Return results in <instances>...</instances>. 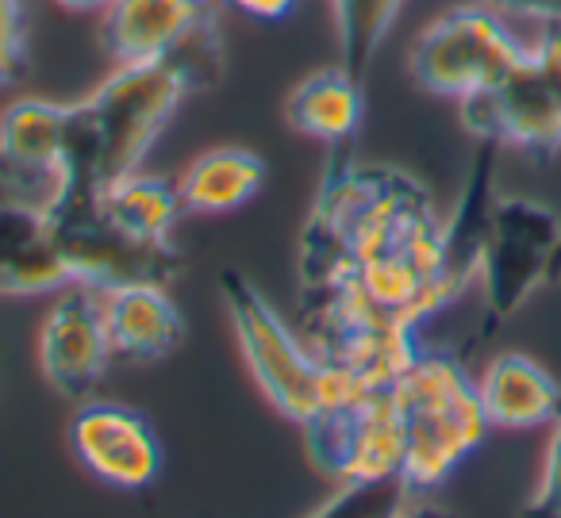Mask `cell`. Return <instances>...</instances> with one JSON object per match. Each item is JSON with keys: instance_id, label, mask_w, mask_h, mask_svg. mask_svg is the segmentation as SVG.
I'll use <instances>...</instances> for the list:
<instances>
[{"instance_id": "obj_1", "label": "cell", "mask_w": 561, "mask_h": 518, "mask_svg": "<svg viewBox=\"0 0 561 518\" xmlns=\"http://www.w3.org/2000/svg\"><path fill=\"white\" fill-rule=\"evenodd\" d=\"M305 292L351 288L366 303L420 326L466 292L446 254L420 181L385 165H354L335 154L300 239Z\"/></svg>"}, {"instance_id": "obj_2", "label": "cell", "mask_w": 561, "mask_h": 518, "mask_svg": "<svg viewBox=\"0 0 561 518\" xmlns=\"http://www.w3.org/2000/svg\"><path fill=\"white\" fill-rule=\"evenodd\" d=\"M196 85H208V78L178 55L162 62L116 66L89 101L70 104V193L96 196L104 185L142 170L173 112Z\"/></svg>"}, {"instance_id": "obj_3", "label": "cell", "mask_w": 561, "mask_h": 518, "mask_svg": "<svg viewBox=\"0 0 561 518\" xmlns=\"http://www.w3.org/2000/svg\"><path fill=\"white\" fill-rule=\"evenodd\" d=\"M392 400L404 430L400 484L412 495L443 484L489 434L477 380L450 354L420 349L392 384Z\"/></svg>"}, {"instance_id": "obj_4", "label": "cell", "mask_w": 561, "mask_h": 518, "mask_svg": "<svg viewBox=\"0 0 561 518\" xmlns=\"http://www.w3.org/2000/svg\"><path fill=\"white\" fill-rule=\"evenodd\" d=\"M219 288H224V308L250 377L285 418L305 426L328 403L369 392L343 369L320 361L316 349L270 308V300L242 273L227 269L219 277Z\"/></svg>"}, {"instance_id": "obj_5", "label": "cell", "mask_w": 561, "mask_h": 518, "mask_svg": "<svg viewBox=\"0 0 561 518\" xmlns=\"http://www.w3.org/2000/svg\"><path fill=\"white\" fill-rule=\"evenodd\" d=\"M300 430H305V449L312 464L339 487L400 480L404 430H400L392 388H369V392L328 403Z\"/></svg>"}, {"instance_id": "obj_6", "label": "cell", "mask_w": 561, "mask_h": 518, "mask_svg": "<svg viewBox=\"0 0 561 518\" xmlns=\"http://www.w3.org/2000/svg\"><path fill=\"white\" fill-rule=\"evenodd\" d=\"M523 58L515 35L489 9H450L420 32L412 43L408 70L427 93L469 101L477 93H489L512 73Z\"/></svg>"}, {"instance_id": "obj_7", "label": "cell", "mask_w": 561, "mask_h": 518, "mask_svg": "<svg viewBox=\"0 0 561 518\" xmlns=\"http://www.w3.org/2000/svg\"><path fill=\"white\" fill-rule=\"evenodd\" d=\"M466 127L484 142H512L523 150L561 147V39L523 50L504 81L489 93L461 101Z\"/></svg>"}, {"instance_id": "obj_8", "label": "cell", "mask_w": 561, "mask_h": 518, "mask_svg": "<svg viewBox=\"0 0 561 518\" xmlns=\"http://www.w3.org/2000/svg\"><path fill=\"white\" fill-rule=\"evenodd\" d=\"M66 135L70 104L24 96L0 112V200L50 216L70 193Z\"/></svg>"}, {"instance_id": "obj_9", "label": "cell", "mask_w": 561, "mask_h": 518, "mask_svg": "<svg viewBox=\"0 0 561 518\" xmlns=\"http://www.w3.org/2000/svg\"><path fill=\"white\" fill-rule=\"evenodd\" d=\"M558 219L530 200H504L492 208L489 239L481 254L484 277V303H489V323L507 319L530 288L550 273L558 254Z\"/></svg>"}, {"instance_id": "obj_10", "label": "cell", "mask_w": 561, "mask_h": 518, "mask_svg": "<svg viewBox=\"0 0 561 518\" xmlns=\"http://www.w3.org/2000/svg\"><path fill=\"white\" fill-rule=\"evenodd\" d=\"M116 349L104 323L101 288L66 285L39 326V369L66 400H85L101 384Z\"/></svg>"}, {"instance_id": "obj_11", "label": "cell", "mask_w": 561, "mask_h": 518, "mask_svg": "<svg viewBox=\"0 0 561 518\" xmlns=\"http://www.w3.org/2000/svg\"><path fill=\"white\" fill-rule=\"evenodd\" d=\"M70 446L101 484L119 492H142L162 476V441L154 426L124 403H81L70 423Z\"/></svg>"}, {"instance_id": "obj_12", "label": "cell", "mask_w": 561, "mask_h": 518, "mask_svg": "<svg viewBox=\"0 0 561 518\" xmlns=\"http://www.w3.org/2000/svg\"><path fill=\"white\" fill-rule=\"evenodd\" d=\"M216 32V0H112L101 12V43L116 66L178 58Z\"/></svg>"}, {"instance_id": "obj_13", "label": "cell", "mask_w": 561, "mask_h": 518, "mask_svg": "<svg viewBox=\"0 0 561 518\" xmlns=\"http://www.w3.org/2000/svg\"><path fill=\"white\" fill-rule=\"evenodd\" d=\"M101 303L112 349L124 361H162L181 346L185 319L165 285L135 280V285L101 288Z\"/></svg>"}, {"instance_id": "obj_14", "label": "cell", "mask_w": 561, "mask_h": 518, "mask_svg": "<svg viewBox=\"0 0 561 518\" xmlns=\"http://www.w3.org/2000/svg\"><path fill=\"white\" fill-rule=\"evenodd\" d=\"M489 426L527 430L561 415V384L527 354H500L477 380Z\"/></svg>"}, {"instance_id": "obj_15", "label": "cell", "mask_w": 561, "mask_h": 518, "mask_svg": "<svg viewBox=\"0 0 561 518\" xmlns=\"http://www.w3.org/2000/svg\"><path fill=\"white\" fill-rule=\"evenodd\" d=\"M366 116L362 78H354L346 66H331L312 78H305L285 101V119L297 135L323 142L331 150H343L354 142Z\"/></svg>"}, {"instance_id": "obj_16", "label": "cell", "mask_w": 561, "mask_h": 518, "mask_svg": "<svg viewBox=\"0 0 561 518\" xmlns=\"http://www.w3.org/2000/svg\"><path fill=\"white\" fill-rule=\"evenodd\" d=\"M96 208L119 234H127L135 242H150V246L170 242L178 219L185 216L178 181L147 170H135L127 177L104 185L96 193Z\"/></svg>"}, {"instance_id": "obj_17", "label": "cell", "mask_w": 561, "mask_h": 518, "mask_svg": "<svg viewBox=\"0 0 561 518\" xmlns=\"http://www.w3.org/2000/svg\"><path fill=\"white\" fill-rule=\"evenodd\" d=\"M265 185V162L254 150L216 147L188 162L178 177L181 208L185 216H224L242 204H250Z\"/></svg>"}, {"instance_id": "obj_18", "label": "cell", "mask_w": 561, "mask_h": 518, "mask_svg": "<svg viewBox=\"0 0 561 518\" xmlns=\"http://www.w3.org/2000/svg\"><path fill=\"white\" fill-rule=\"evenodd\" d=\"M404 0H331L339 35V66L366 78Z\"/></svg>"}, {"instance_id": "obj_19", "label": "cell", "mask_w": 561, "mask_h": 518, "mask_svg": "<svg viewBox=\"0 0 561 518\" xmlns=\"http://www.w3.org/2000/svg\"><path fill=\"white\" fill-rule=\"evenodd\" d=\"M43 234H47V216L24 208V204L0 200V280L16 265V257L24 254L32 242H39Z\"/></svg>"}, {"instance_id": "obj_20", "label": "cell", "mask_w": 561, "mask_h": 518, "mask_svg": "<svg viewBox=\"0 0 561 518\" xmlns=\"http://www.w3.org/2000/svg\"><path fill=\"white\" fill-rule=\"evenodd\" d=\"M519 518H561V415L553 418V434L546 441V461L538 487L527 503H523Z\"/></svg>"}, {"instance_id": "obj_21", "label": "cell", "mask_w": 561, "mask_h": 518, "mask_svg": "<svg viewBox=\"0 0 561 518\" xmlns=\"http://www.w3.org/2000/svg\"><path fill=\"white\" fill-rule=\"evenodd\" d=\"M27 62V12L24 0H0V85Z\"/></svg>"}, {"instance_id": "obj_22", "label": "cell", "mask_w": 561, "mask_h": 518, "mask_svg": "<svg viewBox=\"0 0 561 518\" xmlns=\"http://www.w3.org/2000/svg\"><path fill=\"white\" fill-rule=\"evenodd\" d=\"M231 9H239L242 16L250 20H265V24H273V20H285L297 12L300 0H227Z\"/></svg>"}, {"instance_id": "obj_23", "label": "cell", "mask_w": 561, "mask_h": 518, "mask_svg": "<svg viewBox=\"0 0 561 518\" xmlns=\"http://www.w3.org/2000/svg\"><path fill=\"white\" fill-rule=\"evenodd\" d=\"M50 4H58L62 12H73V16H89V12H104L112 0H50Z\"/></svg>"}, {"instance_id": "obj_24", "label": "cell", "mask_w": 561, "mask_h": 518, "mask_svg": "<svg viewBox=\"0 0 561 518\" xmlns=\"http://www.w3.org/2000/svg\"><path fill=\"white\" fill-rule=\"evenodd\" d=\"M385 518H450V515H443V510H435V507H415V503H404V507H397Z\"/></svg>"}]
</instances>
